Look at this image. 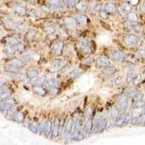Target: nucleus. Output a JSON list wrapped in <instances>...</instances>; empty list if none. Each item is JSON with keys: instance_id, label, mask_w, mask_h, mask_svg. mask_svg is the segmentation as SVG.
I'll return each mask as SVG.
<instances>
[{"instance_id": "1", "label": "nucleus", "mask_w": 145, "mask_h": 145, "mask_svg": "<svg viewBox=\"0 0 145 145\" xmlns=\"http://www.w3.org/2000/svg\"><path fill=\"white\" fill-rule=\"evenodd\" d=\"M140 41V38L136 34H129L126 35L123 38L124 43L128 46H134L138 44Z\"/></svg>"}, {"instance_id": "2", "label": "nucleus", "mask_w": 145, "mask_h": 145, "mask_svg": "<svg viewBox=\"0 0 145 145\" xmlns=\"http://www.w3.org/2000/svg\"><path fill=\"white\" fill-rule=\"evenodd\" d=\"M107 120L105 118H100L97 121L94 127H93L91 132L94 134H97L102 131L107 127Z\"/></svg>"}, {"instance_id": "3", "label": "nucleus", "mask_w": 145, "mask_h": 145, "mask_svg": "<svg viewBox=\"0 0 145 145\" xmlns=\"http://www.w3.org/2000/svg\"><path fill=\"white\" fill-rule=\"evenodd\" d=\"M64 65V63L61 59H54L52 62L50 66V71L51 72H56L59 71Z\"/></svg>"}, {"instance_id": "4", "label": "nucleus", "mask_w": 145, "mask_h": 145, "mask_svg": "<svg viewBox=\"0 0 145 145\" xmlns=\"http://www.w3.org/2000/svg\"><path fill=\"white\" fill-rule=\"evenodd\" d=\"M63 47H64V43L62 41H57L53 44L52 52L57 56H60L63 52Z\"/></svg>"}, {"instance_id": "5", "label": "nucleus", "mask_w": 145, "mask_h": 145, "mask_svg": "<svg viewBox=\"0 0 145 145\" xmlns=\"http://www.w3.org/2000/svg\"><path fill=\"white\" fill-rule=\"evenodd\" d=\"M110 61L105 57H99L96 59V66L97 68H106V67L110 66Z\"/></svg>"}, {"instance_id": "6", "label": "nucleus", "mask_w": 145, "mask_h": 145, "mask_svg": "<svg viewBox=\"0 0 145 145\" xmlns=\"http://www.w3.org/2000/svg\"><path fill=\"white\" fill-rule=\"evenodd\" d=\"M125 57H126V55H125V54L123 52H122L116 51L112 54L111 58H112L113 61L120 63V62L125 61Z\"/></svg>"}, {"instance_id": "7", "label": "nucleus", "mask_w": 145, "mask_h": 145, "mask_svg": "<svg viewBox=\"0 0 145 145\" xmlns=\"http://www.w3.org/2000/svg\"><path fill=\"white\" fill-rule=\"evenodd\" d=\"M59 127H60V121L59 118H55L53 123L52 129V136L53 137H57L59 134Z\"/></svg>"}, {"instance_id": "8", "label": "nucleus", "mask_w": 145, "mask_h": 145, "mask_svg": "<svg viewBox=\"0 0 145 145\" xmlns=\"http://www.w3.org/2000/svg\"><path fill=\"white\" fill-rule=\"evenodd\" d=\"M64 24L66 27L73 29L77 27V21L75 20L74 18L68 17L64 19Z\"/></svg>"}, {"instance_id": "9", "label": "nucleus", "mask_w": 145, "mask_h": 145, "mask_svg": "<svg viewBox=\"0 0 145 145\" xmlns=\"http://www.w3.org/2000/svg\"><path fill=\"white\" fill-rule=\"evenodd\" d=\"M75 18V20L77 21L78 23H79L81 25H86L88 23V18L86 15H83V14H76L73 16Z\"/></svg>"}, {"instance_id": "10", "label": "nucleus", "mask_w": 145, "mask_h": 145, "mask_svg": "<svg viewBox=\"0 0 145 145\" xmlns=\"http://www.w3.org/2000/svg\"><path fill=\"white\" fill-rule=\"evenodd\" d=\"M13 11L16 15L18 16L23 17L26 15L27 10L25 7H23L22 5H16L13 7Z\"/></svg>"}, {"instance_id": "11", "label": "nucleus", "mask_w": 145, "mask_h": 145, "mask_svg": "<svg viewBox=\"0 0 145 145\" xmlns=\"http://www.w3.org/2000/svg\"><path fill=\"white\" fill-rule=\"evenodd\" d=\"M10 65L12 68H15L16 69H20V68H23L25 65V63L24 61H23L21 59H14V60L10 62Z\"/></svg>"}, {"instance_id": "12", "label": "nucleus", "mask_w": 145, "mask_h": 145, "mask_svg": "<svg viewBox=\"0 0 145 145\" xmlns=\"http://www.w3.org/2000/svg\"><path fill=\"white\" fill-rule=\"evenodd\" d=\"M81 73H82V70L81 68H74L68 72V78L71 79H74L78 77Z\"/></svg>"}, {"instance_id": "13", "label": "nucleus", "mask_w": 145, "mask_h": 145, "mask_svg": "<svg viewBox=\"0 0 145 145\" xmlns=\"http://www.w3.org/2000/svg\"><path fill=\"white\" fill-rule=\"evenodd\" d=\"M118 104L121 106L122 108H123L124 110L128 107V98H127L126 96L125 95H120L118 97L117 99Z\"/></svg>"}, {"instance_id": "14", "label": "nucleus", "mask_w": 145, "mask_h": 145, "mask_svg": "<svg viewBox=\"0 0 145 145\" xmlns=\"http://www.w3.org/2000/svg\"><path fill=\"white\" fill-rule=\"evenodd\" d=\"M16 51V46H15V44L14 43L9 44L7 45L6 48H5V52H6V54H7V55H9V56L13 55Z\"/></svg>"}, {"instance_id": "15", "label": "nucleus", "mask_w": 145, "mask_h": 145, "mask_svg": "<svg viewBox=\"0 0 145 145\" xmlns=\"http://www.w3.org/2000/svg\"><path fill=\"white\" fill-rule=\"evenodd\" d=\"M74 121L73 120H70L69 122L68 123V125H67V127H66V130H65V137L66 138H68L72 134V130H73V128H74Z\"/></svg>"}, {"instance_id": "16", "label": "nucleus", "mask_w": 145, "mask_h": 145, "mask_svg": "<svg viewBox=\"0 0 145 145\" xmlns=\"http://www.w3.org/2000/svg\"><path fill=\"white\" fill-rule=\"evenodd\" d=\"M104 10L107 12V13H115L117 10L116 5L113 3H107L105 5Z\"/></svg>"}, {"instance_id": "17", "label": "nucleus", "mask_w": 145, "mask_h": 145, "mask_svg": "<svg viewBox=\"0 0 145 145\" xmlns=\"http://www.w3.org/2000/svg\"><path fill=\"white\" fill-rule=\"evenodd\" d=\"M28 129L31 132H33V134H38L40 131V125L39 123L36 121H33V122L30 123L28 125Z\"/></svg>"}, {"instance_id": "18", "label": "nucleus", "mask_w": 145, "mask_h": 145, "mask_svg": "<svg viewBox=\"0 0 145 145\" xmlns=\"http://www.w3.org/2000/svg\"><path fill=\"white\" fill-rule=\"evenodd\" d=\"M27 28H28V24L25 21L18 22L16 25H15V29L18 32H20V33L25 31V30L27 29Z\"/></svg>"}, {"instance_id": "19", "label": "nucleus", "mask_w": 145, "mask_h": 145, "mask_svg": "<svg viewBox=\"0 0 145 145\" xmlns=\"http://www.w3.org/2000/svg\"><path fill=\"white\" fill-rule=\"evenodd\" d=\"M137 75V71L134 68H130V69L128 71L126 75V82L128 84H129L130 82H131L134 79V78L135 77V76Z\"/></svg>"}, {"instance_id": "20", "label": "nucleus", "mask_w": 145, "mask_h": 145, "mask_svg": "<svg viewBox=\"0 0 145 145\" xmlns=\"http://www.w3.org/2000/svg\"><path fill=\"white\" fill-rule=\"evenodd\" d=\"M20 59L25 63H28V62H31L33 59V54L31 52H26L23 53L20 55Z\"/></svg>"}, {"instance_id": "21", "label": "nucleus", "mask_w": 145, "mask_h": 145, "mask_svg": "<svg viewBox=\"0 0 145 145\" xmlns=\"http://www.w3.org/2000/svg\"><path fill=\"white\" fill-rule=\"evenodd\" d=\"M52 124L51 121H50V120L46 121L43 125V131L45 135H50V132H52Z\"/></svg>"}, {"instance_id": "22", "label": "nucleus", "mask_w": 145, "mask_h": 145, "mask_svg": "<svg viewBox=\"0 0 145 145\" xmlns=\"http://www.w3.org/2000/svg\"><path fill=\"white\" fill-rule=\"evenodd\" d=\"M117 71V68L114 66H107L106 68H104V70H103V72L105 75L107 76H112Z\"/></svg>"}, {"instance_id": "23", "label": "nucleus", "mask_w": 145, "mask_h": 145, "mask_svg": "<svg viewBox=\"0 0 145 145\" xmlns=\"http://www.w3.org/2000/svg\"><path fill=\"white\" fill-rule=\"evenodd\" d=\"M76 10L80 12H85L87 9V4L86 2H84L83 0H80L79 2L76 3Z\"/></svg>"}, {"instance_id": "24", "label": "nucleus", "mask_w": 145, "mask_h": 145, "mask_svg": "<svg viewBox=\"0 0 145 145\" xmlns=\"http://www.w3.org/2000/svg\"><path fill=\"white\" fill-rule=\"evenodd\" d=\"M39 75V71L36 69H29L26 72V76L28 79H33L37 77Z\"/></svg>"}, {"instance_id": "25", "label": "nucleus", "mask_w": 145, "mask_h": 145, "mask_svg": "<svg viewBox=\"0 0 145 145\" xmlns=\"http://www.w3.org/2000/svg\"><path fill=\"white\" fill-rule=\"evenodd\" d=\"M126 18L128 19V20L133 22V23H136L138 20V15L135 12H129V13L126 15Z\"/></svg>"}, {"instance_id": "26", "label": "nucleus", "mask_w": 145, "mask_h": 145, "mask_svg": "<svg viewBox=\"0 0 145 145\" xmlns=\"http://www.w3.org/2000/svg\"><path fill=\"white\" fill-rule=\"evenodd\" d=\"M28 14L30 16L34 18H39L42 16V12L38 9H31L28 11Z\"/></svg>"}, {"instance_id": "27", "label": "nucleus", "mask_w": 145, "mask_h": 145, "mask_svg": "<svg viewBox=\"0 0 145 145\" xmlns=\"http://www.w3.org/2000/svg\"><path fill=\"white\" fill-rule=\"evenodd\" d=\"M45 84L47 88H54L57 84V80L54 78H50V79L46 80Z\"/></svg>"}, {"instance_id": "28", "label": "nucleus", "mask_w": 145, "mask_h": 145, "mask_svg": "<svg viewBox=\"0 0 145 145\" xmlns=\"http://www.w3.org/2000/svg\"><path fill=\"white\" fill-rule=\"evenodd\" d=\"M33 90L36 94L40 96H44L46 94V90L41 86H33Z\"/></svg>"}, {"instance_id": "29", "label": "nucleus", "mask_w": 145, "mask_h": 145, "mask_svg": "<svg viewBox=\"0 0 145 145\" xmlns=\"http://www.w3.org/2000/svg\"><path fill=\"white\" fill-rule=\"evenodd\" d=\"M12 119L16 122L22 123L24 120V115L20 112H15V114L12 116Z\"/></svg>"}, {"instance_id": "30", "label": "nucleus", "mask_w": 145, "mask_h": 145, "mask_svg": "<svg viewBox=\"0 0 145 145\" xmlns=\"http://www.w3.org/2000/svg\"><path fill=\"white\" fill-rule=\"evenodd\" d=\"M46 75H43L42 76H41L40 78H37L34 82L33 83V86H41L42 84H45L46 81Z\"/></svg>"}, {"instance_id": "31", "label": "nucleus", "mask_w": 145, "mask_h": 145, "mask_svg": "<svg viewBox=\"0 0 145 145\" xmlns=\"http://www.w3.org/2000/svg\"><path fill=\"white\" fill-rule=\"evenodd\" d=\"M36 34H37V31L35 30H30L25 34V38L28 40H33L36 38Z\"/></svg>"}, {"instance_id": "32", "label": "nucleus", "mask_w": 145, "mask_h": 145, "mask_svg": "<svg viewBox=\"0 0 145 145\" xmlns=\"http://www.w3.org/2000/svg\"><path fill=\"white\" fill-rule=\"evenodd\" d=\"M11 96V92H10L9 91H4L0 93V102H4L9 97H10Z\"/></svg>"}, {"instance_id": "33", "label": "nucleus", "mask_w": 145, "mask_h": 145, "mask_svg": "<svg viewBox=\"0 0 145 145\" xmlns=\"http://www.w3.org/2000/svg\"><path fill=\"white\" fill-rule=\"evenodd\" d=\"M4 23H5V25H6V27L8 28H12L15 27V24L14 23L13 20L11 19L10 18H6L5 20H4Z\"/></svg>"}, {"instance_id": "34", "label": "nucleus", "mask_w": 145, "mask_h": 145, "mask_svg": "<svg viewBox=\"0 0 145 145\" xmlns=\"http://www.w3.org/2000/svg\"><path fill=\"white\" fill-rule=\"evenodd\" d=\"M126 123L125 122V119L124 116H121V117H118L116 118V122H115V125L118 127H121Z\"/></svg>"}, {"instance_id": "35", "label": "nucleus", "mask_w": 145, "mask_h": 145, "mask_svg": "<svg viewBox=\"0 0 145 145\" xmlns=\"http://www.w3.org/2000/svg\"><path fill=\"white\" fill-rule=\"evenodd\" d=\"M7 76L10 78H20L23 76L21 72H17V71H10L7 73Z\"/></svg>"}, {"instance_id": "36", "label": "nucleus", "mask_w": 145, "mask_h": 145, "mask_svg": "<svg viewBox=\"0 0 145 145\" xmlns=\"http://www.w3.org/2000/svg\"><path fill=\"white\" fill-rule=\"evenodd\" d=\"M145 106V101L143 99H136L135 102H134V107L137 109L142 108Z\"/></svg>"}, {"instance_id": "37", "label": "nucleus", "mask_w": 145, "mask_h": 145, "mask_svg": "<svg viewBox=\"0 0 145 145\" xmlns=\"http://www.w3.org/2000/svg\"><path fill=\"white\" fill-rule=\"evenodd\" d=\"M142 80V74H141V73H137V74L135 76V77L134 78V79H133L132 82H133V84H134V86H137V85H138V84H140Z\"/></svg>"}, {"instance_id": "38", "label": "nucleus", "mask_w": 145, "mask_h": 145, "mask_svg": "<svg viewBox=\"0 0 145 145\" xmlns=\"http://www.w3.org/2000/svg\"><path fill=\"white\" fill-rule=\"evenodd\" d=\"M92 121H91V120H88L86 123V125H85V131H86V134H90L91 131H92Z\"/></svg>"}, {"instance_id": "39", "label": "nucleus", "mask_w": 145, "mask_h": 145, "mask_svg": "<svg viewBox=\"0 0 145 145\" xmlns=\"http://www.w3.org/2000/svg\"><path fill=\"white\" fill-rule=\"evenodd\" d=\"M49 3L54 7H63V3H62L61 0H48Z\"/></svg>"}, {"instance_id": "40", "label": "nucleus", "mask_w": 145, "mask_h": 145, "mask_svg": "<svg viewBox=\"0 0 145 145\" xmlns=\"http://www.w3.org/2000/svg\"><path fill=\"white\" fill-rule=\"evenodd\" d=\"M15 111H16V108H15V105H11L7 107V109L6 110V113H7V116H13Z\"/></svg>"}, {"instance_id": "41", "label": "nucleus", "mask_w": 145, "mask_h": 145, "mask_svg": "<svg viewBox=\"0 0 145 145\" xmlns=\"http://www.w3.org/2000/svg\"><path fill=\"white\" fill-rule=\"evenodd\" d=\"M120 6L122 7V8L123 9V10L127 14L129 13V12H131V5L129 3H123L120 5Z\"/></svg>"}, {"instance_id": "42", "label": "nucleus", "mask_w": 145, "mask_h": 145, "mask_svg": "<svg viewBox=\"0 0 145 145\" xmlns=\"http://www.w3.org/2000/svg\"><path fill=\"white\" fill-rule=\"evenodd\" d=\"M4 102H5V105H6V106H7V107H9L10 106H11V105H15V103H16L15 99H13V98H10V97H9L8 99H7L6 100L4 101Z\"/></svg>"}, {"instance_id": "43", "label": "nucleus", "mask_w": 145, "mask_h": 145, "mask_svg": "<svg viewBox=\"0 0 145 145\" xmlns=\"http://www.w3.org/2000/svg\"><path fill=\"white\" fill-rule=\"evenodd\" d=\"M99 16L102 19H103V20H106V19L108 18L109 15H108V13H107V12H106L105 10H99Z\"/></svg>"}, {"instance_id": "44", "label": "nucleus", "mask_w": 145, "mask_h": 145, "mask_svg": "<svg viewBox=\"0 0 145 145\" xmlns=\"http://www.w3.org/2000/svg\"><path fill=\"white\" fill-rule=\"evenodd\" d=\"M84 138H85V135H84L83 133L79 132V133H78L75 137H73L72 139H73L74 141H81L83 140Z\"/></svg>"}, {"instance_id": "45", "label": "nucleus", "mask_w": 145, "mask_h": 145, "mask_svg": "<svg viewBox=\"0 0 145 145\" xmlns=\"http://www.w3.org/2000/svg\"><path fill=\"white\" fill-rule=\"evenodd\" d=\"M124 117H125V122H126V123H129V121H131V120H132V118H133V114H132V112H131V111L127 112L125 114Z\"/></svg>"}, {"instance_id": "46", "label": "nucleus", "mask_w": 145, "mask_h": 145, "mask_svg": "<svg viewBox=\"0 0 145 145\" xmlns=\"http://www.w3.org/2000/svg\"><path fill=\"white\" fill-rule=\"evenodd\" d=\"M66 5H68L70 7H75L76 5V0H65Z\"/></svg>"}, {"instance_id": "47", "label": "nucleus", "mask_w": 145, "mask_h": 145, "mask_svg": "<svg viewBox=\"0 0 145 145\" xmlns=\"http://www.w3.org/2000/svg\"><path fill=\"white\" fill-rule=\"evenodd\" d=\"M125 60H127V61L130 62V63H137V59L133 55H129V56L125 57Z\"/></svg>"}, {"instance_id": "48", "label": "nucleus", "mask_w": 145, "mask_h": 145, "mask_svg": "<svg viewBox=\"0 0 145 145\" xmlns=\"http://www.w3.org/2000/svg\"><path fill=\"white\" fill-rule=\"evenodd\" d=\"M114 82H115V84H116V86H120V85H122L123 84V77L122 76H118V77H117L115 79V81H114Z\"/></svg>"}, {"instance_id": "49", "label": "nucleus", "mask_w": 145, "mask_h": 145, "mask_svg": "<svg viewBox=\"0 0 145 145\" xmlns=\"http://www.w3.org/2000/svg\"><path fill=\"white\" fill-rule=\"evenodd\" d=\"M119 116V112L117 109H114L112 110V112H111V118L114 119H116L117 118H118Z\"/></svg>"}, {"instance_id": "50", "label": "nucleus", "mask_w": 145, "mask_h": 145, "mask_svg": "<svg viewBox=\"0 0 145 145\" xmlns=\"http://www.w3.org/2000/svg\"><path fill=\"white\" fill-rule=\"evenodd\" d=\"M7 106L5 105V102H0V112L4 113L5 112V110H7Z\"/></svg>"}, {"instance_id": "51", "label": "nucleus", "mask_w": 145, "mask_h": 145, "mask_svg": "<svg viewBox=\"0 0 145 145\" xmlns=\"http://www.w3.org/2000/svg\"><path fill=\"white\" fill-rule=\"evenodd\" d=\"M131 123L132 125H139V120H138V117H136L134 118H132V120H131Z\"/></svg>"}, {"instance_id": "52", "label": "nucleus", "mask_w": 145, "mask_h": 145, "mask_svg": "<svg viewBox=\"0 0 145 145\" xmlns=\"http://www.w3.org/2000/svg\"><path fill=\"white\" fill-rule=\"evenodd\" d=\"M138 56L141 57L145 58V49H141V50H138Z\"/></svg>"}, {"instance_id": "53", "label": "nucleus", "mask_w": 145, "mask_h": 145, "mask_svg": "<svg viewBox=\"0 0 145 145\" xmlns=\"http://www.w3.org/2000/svg\"><path fill=\"white\" fill-rule=\"evenodd\" d=\"M127 2L131 5H137L139 2V0H127Z\"/></svg>"}, {"instance_id": "54", "label": "nucleus", "mask_w": 145, "mask_h": 145, "mask_svg": "<svg viewBox=\"0 0 145 145\" xmlns=\"http://www.w3.org/2000/svg\"><path fill=\"white\" fill-rule=\"evenodd\" d=\"M140 11L142 12V13H145V2H144L140 7Z\"/></svg>"}, {"instance_id": "55", "label": "nucleus", "mask_w": 145, "mask_h": 145, "mask_svg": "<svg viewBox=\"0 0 145 145\" xmlns=\"http://www.w3.org/2000/svg\"><path fill=\"white\" fill-rule=\"evenodd\" d=\"M91 59H92L91 57L87 58V59H86V60H85V63H86V65H90L91 63H92L93 61H91Z\"/></svg>"}, {"instance_id": "56", "label": "nucleus", "mask_w": 145, "mask_h": 145, "mask_svg": "<svg viewBox=\"0 0 145 145\" xmlns=\"http://www.w3.org/2000/svg\"><path fill=\"white\" fill-rule=\"evenodd\" d=\"M23 2H28V3H32L33 4L35 2V0H23Z\"/></svg>"}, {"instance_id": "57", "label": "nucleus", "mask_w": 145, "mask_h": 145, "mask_svg": "<svg viewBox=\"0 0 145 145\" xmlns=\"http://www.w3.org/2000/svg\"><path fill=\"white\" fill-rule=\"evenodd\" d=\"M142 109H143V113H145V106L144 107H142Z\"/></svg>"}]
</instances>
